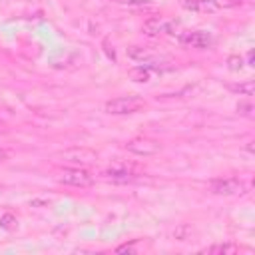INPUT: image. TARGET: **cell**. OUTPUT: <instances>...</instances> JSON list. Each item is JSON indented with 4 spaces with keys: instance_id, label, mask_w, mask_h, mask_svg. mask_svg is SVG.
I'll return each mask as SVG.
<instances>
[{
    "instance_id": "cell-10",
    "label": "cell",
    "mask_w": 255,
    "mask_h": 255,
    "mask_svg": "<svg viewBox=\"0 0 255 255\" xmlns=\"http://www.w3.org/2000/svg\"><path fill=\"white\" fill-rule=\"evenodd\" d=\"M155 70H157V68H155V66H151V64H139V66L131 68V70L128 72V76H129L133 82L143 84V82H149V80H151V76H153V72H155Z\"/></svg>"
},
{
    "instance_id": "cell-1",
    "label": "cell",
    "mask_w": 255,
    "mask_h": 255,
    "mask_svg": "<svg viewBox=\"0 0 255 255\" xmlns=\"http://www.w3.org/2000/svg\"><path fill=\"white\" fill-rule=\"evenodd\" d=\"M145 108V102L137 96H120L114 100H108L104 110L110 116H128V114H135L139 110Z\"/></svg>"
},
{
    "instance_id": "cell-7",
    "label": "cell",
    "mask_w": 255,
    "mask_h": 255,
    "mask_svg": "<svg viewBox=\"0 0 255 255\" xmlns=\"http://www.w3.org/2000/svg\"><path fill=\"white\" fill-rule=\"evenodd\" d=\"M211 191L217 195H237L245 191V183L237 177H223L211 181Z\"/></svg>"
},
{
    "instance_id": "cell-15",
    "label": "cell",
    "mask_w": 255,
    "mask_h": 255,
    "mask_svg": "<svg viewBox=\"0 0 255 255\" xmlns=\"http://www.w3.org/2000/svg\"><path fill=\"white\" fill-rule=\"evenodd\" d=\"M237 112L241 116H245V118H253V106H251V102H239L237 104Z\"/></svg>"
},
{
    "instance_id": "cell-13",
    "label": "cell",
    "mask_w": 255,
    "mask_h": 255,
    "mask_svg": "<svg viewBox=\"0 0 255 255\" xmlns=\"http://www.w3.org/2000/svg\"><path fill=\"white\" fill-rule=\"evenodd\" d=\"M0 227L6 229V231H14V229L18 227V219H16V215H12V213H4V215L0 217Z\"/></svg>"
},
{
    "instance_id": "cell-5",
    "label": "cell",
    "mask_w": 255,
    "mask_h": 255,
    "mask_svg": "<svg viewBox=\"0 0 255 255\" xmlns=\"http://www.w3.org/2000/svg\"><path fill=\"white\" fill-rule=\"evenodd\" d=\"M177 28V20L175 18H167V16H151L143 22V34L145 36H163V34H173V30Z\"/></svg>"
},
{
    "instance_id": "cell-19",
    "label": "cell",
    "mask_w": 255,
    "mask_h": 255,
    "mask_svg": "<svg viewBox=\"0 0 255 255\" xmlns=\"http://www.w3.org/2000/svg\"><path fill=\"white\" fill-rule=\"evenodd\" d=\"M6 157H8V151H6V149H2V147H0V161H4V159H6Z\"/></svg>"
},
{
    "instance_id": "cell-3",
    "label": "cell",
    "mask_w": 255,
    "mask_h": 255,
    "mask_svg": "<svg viewBox=\"0 0 255 255\" xmlns=\"http://www.w3.org/2000/svg\"><path fill=\"white\" fill-rule=\"evenodd\" d=\"M58 181L72 187H90L94 183V175L84 167H64L58 173Z\"/></svg>"
},
{
    "instance_id": "cell-16",
    "label": "cell",
    "mask_w": 255,
    "mask_h": 255,
    "mask_svg": "<svg viewBox=\"0 0 255 255\" xmlns=\"http://www.w3.org/2000/svg\"><path fill=\"white\" fill-rule=\"evenodd\" d=\"M116 4H124V6H141V4H147L149 0H112Z\"/></svg>"
},
{
    "instance_id": "cell-11",
    "label": "cell",
    "mask_w": 255,
    "mask_h": 255,
    "mask_svg": "<svg viewBox=\"0 0 255 255\" xmlns=\"http://www.w3.org/2000/svg\"><path fill=\"white\" fill-rule=\"evenodd\" d=\"M201 253H211V255H233V253H237V245H233V243H215V245H209V247L201 249Z\"/></svg>"
},
{
    "instance_id": "cell-14",
    "label": "cell",
    "mask_w": 255,
    "mask_h": 255,
    "mask_svg": "<svg viewBox=\"0 0 255 255\" xmlns=\"http://www.w3.org/2000/svg\"><path fill=\"white\" fill-rule=\"evenodd\" d=\"M227 68H229L231 72H239V70L243 68V58H241V56H235V54L229 56V58H227Z\"/></svg>"
},
{
    "instance_id": "cell-2",
    "label": "cell",
    "mask_w": 255,
    "mask_h": 255,
    "mask_svg": "<svg viewBox=\"0 0 255 255\" xmlns=\"http://www.w3.org/2000/svg\"><path fill=\"white\" fill-rule=\"evenodd\" d=\"M243 0H181V8L189 10V12H197V14H213L225 8H235L239 6Z\"/></svg>"
},
{
    "instance_id": "cell-6",
    "label": "cell",
    "mask_w": 255,
    "mask_h": 255,
    "mask_svg": "<svg viewBox=\"0 0 255 255\" xmlns=\"http://www.w3.org/2000/svg\"><path fill=\"white\" fill-rule=\"evenodd\" d=\"M126 149L135 155H155L161 151V143L157 139H149V137H135L126 143Z\"/></svg>"
},
{
    "instance_id": "cell-12",
    "label": "cell",
    "mask_w": 255,
    "mask_h": 255,
    "mask_svg": "<svg viewBox=\"0 0 255 255\" xmlns=\"http://www.w3.org/2000/svg\"><path fill=\"white\" fill-rule=\"evenodd\" d=\"M229 90H233L237 94H243V96H251L255 92V82L253 80H247V82H241V84H231Z\"/></svg>"
},
{
    "instance_id": "cell-8",
    "label": "cell",
    "mask_w": 255,
    "mask_h": 255,
    "mask_svg": "<svg viewBox=\"0 0 255 255\" xmlns=\"http://www.w3.org/2000/svg\"><path fill=\"white\" fill-rule=\"evenodd\" d=\"M102 175L112 183H129L137 177V171L133 165H112Z\"/></svg>"
},
{
    "instance_id": "cell-17",
    "label": "cell",
    "mask_w": 255,
    "mask_h": 255,
    "mask_svg": "<svg viewBox=\"0 0 255 255\" xmlns=\"http://www.w3.org/2000/svg\"><path fill=\"white\" fill-rule=\"evenodd\" d=\"M133 251H135L133 243H124V245L116 247V253H133Z\"/></svg>"
},
{
    "instance_id": "cell-4",
    "label": "cell",
    "mask_w": 255,
    "mask_h": 255,
    "mask_svg": "<svg viewBox=\"0 0 255 255\" xmlns=\"http://www.w3.org/2000/svg\"><path fill=\"white\" fill-rule=\"evenodd\" d=\"M54 157L62 159L64 163H70L74 167H82V165H90L96 161V151H92L88 147H70V149L56 153Z\"/></svg>"
},
{
    "instance_id": "cell-9",
    "label": "cell",
    "mask_w": 255,
    "mask_h": 255,
    "mask_svg": "<svg viewBox=\"0 0 255 255\" xmlns=\"http://www.w3.org/2000/svg\"><path fill=\"white\" fill-rule=\"evenodd\" d=\"M179 42L185 44V46H191V48L205 50L213 44V38H211V34H207L203 30H187V32L179 34Z\"/></svg>"
},
{
    "instance_id": "cell-18",
    "label": "cell",
    "mask_w": 255,
    "mask_h": 255,
    "mask_svg": "<svg viewBox=\"0 0 255 255\" xmlns=\"http://www.w3.org/2000/svg\"><path fill=\"white\" fill-rule=\"evenodd\" d=\"M247 66H255V64H253V50L247 52Z\"/></svg>"
}]
</instances>
